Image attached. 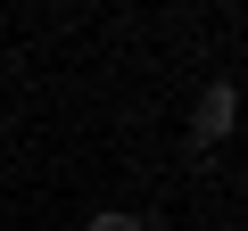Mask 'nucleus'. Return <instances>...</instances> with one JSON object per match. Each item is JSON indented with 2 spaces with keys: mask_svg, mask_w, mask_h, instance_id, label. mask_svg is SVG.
<instances>
[{
  "mask_svg": "<svg viewBox=\"0 0 248 231\" xmlns=\"http://www.w3.org/2000/svg\"><path fill=\"white\" fill-rule=\"evenodd\" d=\"M232 124H240V83L232 74H215L199 99H190V149L207 157V149H223L232 141Z\"/></svg>",
  "mask_w": 248,
  "mask_h": 231,
  "instance_id": "f257e3e1",
  "label": "nucleus"
},
{
  "mask_svg": "<svg viewBox=\"0 0 248 231\" xmlns=\"http://www.w3.org/2000/svg\"><path fill=\"white\" fill-rule=\"evenodd\" d=\"M83 231H141V215H133V206H91Z\"/></svg>",
  "mask_w": 248,
  "mask_h": 231,
  "instance_id": "f03ea898",
  "label": "nucleus"
}]
</instances>
